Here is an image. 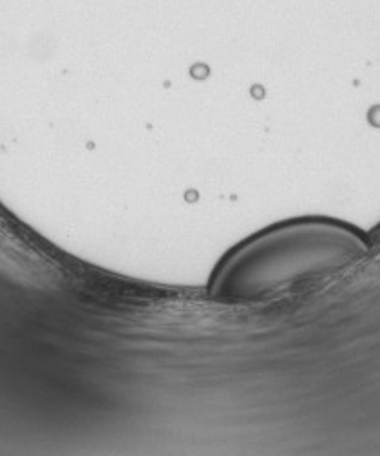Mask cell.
Wrapping results in <instances>:
<instances>
[{
    "mask_svg": "<svg viewBox=\"0 0 380 456\" xmlns=\"http://www.w3.org/2000/svg\"><path fill=\"white\" fill-rule=\"evenodd\" d=\"M368 252L353 228L320 219L285 223L234 248L214 272L210 296L229 305L274 297L341 272Z\"/></svg>",
    "mask_w": 380,
    "mask_h": 456,
    "instance_id": "1",
    "label": "cell"
}]
</instances>
